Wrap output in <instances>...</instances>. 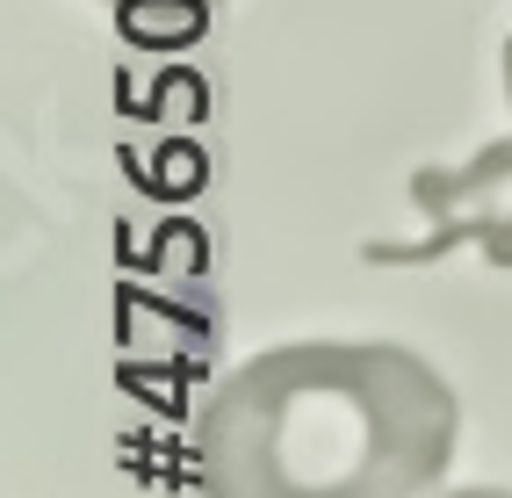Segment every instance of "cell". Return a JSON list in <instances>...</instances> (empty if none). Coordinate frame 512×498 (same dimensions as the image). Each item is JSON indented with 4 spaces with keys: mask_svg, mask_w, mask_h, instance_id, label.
I'll use <instances>...</instances> for the list:
<instances>
[{
    "mask_svg": "<svg viewBox=\"0 0 512 498\" xmlns=\"http://www.w3.org/2000/svg\"><path fill=\"white\" fill-rule=\"evenodd\" d=\"M455 390L397 340L267 347L202 397V498H426L455 462Z\"/></svg>",
    "mask_w": 512,
    "mask_h": 498,
    "instance_id": "obj_1",
    "label": "cell"
},
{
    "mask_svg": "<svg viewBox=\"0 0 512 498\" xmlns=\"http://www.w3.org/2000/svg\"><path fill=\"white\" fill-rule=\"evenodd\" d=\"M412 203L426 217V239L368 246V260H383V268H426V260L455 253V246H476L491 268L512 275V138H491L462 166H419Z\"/></svg>",
    "mask_w": 512,
    "mask_h": 498,
    "instance_id": "obj_2",
    "label": "cell"
},
{
    "mask_svg": "<svg viewBox=\"0 0 512 498\" xmlns=\"http://www.w3.org/2000/svg\"><path fill=\"white\" fill-rule=\"evenodd\" d=\"M109 8H123L130 29H195L210 0H109Z\"/></svg>",
    "mask_w": 512,
    "mask_h": 498,
    "instance_id": "obj_3",
    "label": "cell"
},
{
    "mask_svg": "<svg viewBox=\"0 0 512 498\" xmlns=\"http://www.w3.org/2000/svg\"><path fill=\"white\" fill-rule=\"evenodd\" d=\"M426 498H512L505 484H462V491H426Z\"/></svg>",
    "mask_w": 512,
    "mask_h": 498,
    "instance_id": "obj_4",
    "label": "cell"
},
{
    "mask_svg": "<svg viewBox=\"0 0 512 498\" xmlns=\"http://www.w3.org/2000/svg\"><path fill=\"white\" fill-rule=\"evenodd\" d=\"M505 94H512V37H505Z\"/></svg>",
    "mask_w": 512,
    "mask_h": 498,
    "instance_id": "obj_5",
    "label": "cell"
}]
</instances>
